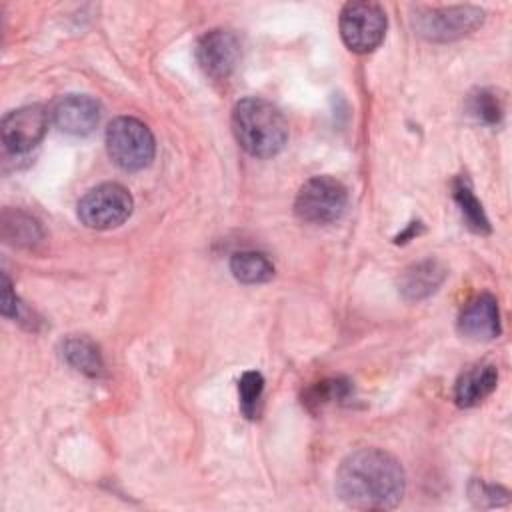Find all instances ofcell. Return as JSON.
Segmentation results:
<instances>
[{
    "label": "cell",
    "instance_id": "13",
    "mask_svg": "<svg viewBox=\"0 0 512 512\" xmlns=\"http://www.w3.org/2000/svg\"><path fill=\"white\" fill-rule=\"evenodd\" d=\"M444 278H446V268L438 260L428 258L404 270V274L400 276V292L408 300H420L436 292L438 286L444 282Z\"/></svg>",
    "mask_w": 512,
    "mask_h": 512
},
{
    "label": "cell",
    "instance_id": "8",
    "mask_svg": "<svg viewBox=\"0 0 512 512\" xmlns=\"http://www.w3.org/2000/svg\"><path fill=\"white\" fill-rule=\"evenodd\" d=\"M48 130V112L42 104H28L8 112L2 118L0 134L4 150L10 154H26L40 144Z\"/></svg>",
    "mask_w": 512,
    "mask_h": 512
},
{
    "label": "cell",
    "instance_id": "1",
    "mask_svg": "<svg viewBox=\"0 0 512 512\" xmlns=\"http://www.w3.org/2000/svg\"><path fill=\"white\" fill-rule=\"evenodd\" d=\"M334 488L338 498L354 510H390L402 500L406 476L392 454L360 448L342 460Z\"/></svg>",
    "mask_w": 512,
    "mask_h": 512
},
{
    "label": "cell",
    "instance_id": "5",
    "mask_svg": "<svg viewBox=\"0 0 512 512\" xmlns=\"http://www.w3.org/2000/svg\"><path fill=\"white\" fill-rule=\"evenodd\" d=\"M132 208L134 200L124 186L116 182H104L80 198L78 218L92 230H110L126 222L132 214Z\"/></svg>",
    "mask_w": 512,
    "mask_h": 512
},
{
    "label": "cell",
    "instance_id": "22",
    "mask_svg": "<svg viewBox=\"0 0 512 512\" xmlns=\"http://www.w3.org/2000/svg\"><path fill=\"white\" fill-rule=\"evenodd\" d=\"M2 314L8 318H18L20 316V304L18 298L12 290L10 278L6 274H2Z\"/></svg>",
    "mask_w": 512,
    "mask_h": 512
},
{
    "label": "cell",
    "instance_id": "16",
    "mask_svg": "<svg viewBox=\"0 0 512 512\" xmlns=\"http://www.w3.org/2000/svg\"><path fill=\"white\" fill-rule=\"evenodd\" d=\"M230 270L234 278L244 284H262L274 276L272 262L264 254L252 250L236 252L230 258Z\"/></svg>",
    "mask_w": 512,
    "mask_h": 512
},
{
    "label": "cell",
    "instance_id": "3",
    "mask_svg": "<svg viewBox=\"0 0 512 512\" xmlns=\"http://www.w3.org/2000/svg\"><path fill=\"white\" fill-rule=\"evenodd\" d=\"M106 150L118 168L136 172L154 160L156 144L144 122L132 116H120L106 128Z\"/></svg>",
    "mask_w": 512,
    "mask_h": 512
},
{
    "label": "cell",
    "instance_id": "6",
    "mask_svg": "<svg viewBox=\"0 0 512 512\" xmlns=\"http://www.w3.org/2000/svg\"><path fill=\"white\" fill-rule=\"evenodd\" d=\"M484 20V12L476 6L418 8L412 22L416 32L432 42L458 40L474 32Z\"/></svg>",
    "mask_w": 512,
    "mask_h": 512
},
{
    "label": "cell",
    "instance_id": "11",
    "mask_svg": "<svg viewBox=\"0 0 512 512\" xmlns=\"http://www.w3.org/2000/svg\"><path fill=\"white\" fill-rule=\"evenodd\" d=\"M458 330L470 340H492L500 334L498 302L492 294L472 298L458 318Z\"/></svg>",
    "mask_w": 512,
    "mask_h": 512
},
{
    "label": "cell",
    "instance_id": "19",
    "mask_svg": "<svg viewBox=\"0 0 512 512\" xmlns=\"http://www.w3.org/2000/svg\"><path fill=\"white\" fill-rule=\"evenodd\" d=\"M350 394V382L342 380V378H332V380H322L318 384H314L308 392L304 402L308 406H322L326 402L332 400H340L346 398Z\"/></svg>",
    "mask_w": 512,
    "mask_h": 512
},
{
    "label": "cell",
    "instance_id": "20",
    "mask_svg": "<svg viewBox=\"0 0 512 512\" xmlns=\"http://www.w3.org/2000/svg\"><path fill=\"white\" fill-rule=\"evenodd\" d=\"M264 390V378L260 372H244L240 382H238V392H240V406L242 412L248 418H254L256 414V404L262 396Z\"/></svg>",
    "mask_w": 512,
    "mask_h": 512
},
{
    "label": "cell",
    "instance_id": "14",
    "mask_svg": "<svg viewBox=\"0 0 512 512\" xmlns=\"http://www.w3.org/2000/svg\"><path fill=\"white\" fill-rule=\"evenodd\" d=\"M62 356L70 366L84 372L86 376H100L104 370V362L98 346L84 336L68 338L62 344Z\"/></svg>",
    "mask_w": 512,
    "mask_h": 512
},
{
    "label": "cell",
    "instance_id": "21",
    "mask_svg": "<svg viewBox=\"0 0 512 512\" xmlns=\"http://www.w3.org/2000/svg\"><path fill=\"white\" fill-rule=\"evenodd\" d=\"M508 490L504 488H498V486H490V484H484V482H478L474 480L472 486H470V496L474 500H478V504H482L484 500H490V506L498 504V496H506Z\"/></svg>",
    "mask_w": 512,
    "mask_h": 512
},
{
    "label": "cell",
    "instance_id": "15",
    "mask_svg": "<svg viewBox=\"0 0 512 512\" xmlns=\"http://www.w3.org/2000/svg\"><path fill=\"white\" fill-rule=\"evenodd\" d=\"M42 236L40 224L22 210L6 208L2 212V238L12 246H30Z\"/></svg>",
    "mask_w": 512,
    "mask_h": 512
},
{
    "label": "cell",
    "instance_id": "10",
    "mask_svg": "<svg viewBox=\"0 0 512 512\" xmlns=\"http://www.w3.org/2000/svg\"><path fill=\"white\" fill-rule=\"evenodd\" d=\"M50 116L58 130L72 136H86L100 122V104L86 94H66L54 102Z\"/></svg>",
    "mask_w": 512,
    "mask_h": 512
},
{
    "label": "cell",
    "instance_id": "17",
    "mask_svg": "<svg viewBox=\"0 0 512 512\" xmlns=\"http://www.w3.org/2000/svg\"><path fill=\"white\" fill-rule=\"evenodd\" d=\"M454 200L460 208V214H462L466 226L472 232H478V234L490 232V222L482 210V204L478 202V198L474 196V192L470 190V186L464 178H458L454 182Z\"/></svg>",
    "mask_w": 512,
    "mask_h": 512
},
{
    "label": "cell",
    "instance_id": "2",
    "mask_svg": "<svg viewBox=\"0 0 512 512\" xmlns=\"http://www.w3.org/2000/svg\"><path fill=\"white\" fill-rule=\"evenodd\" d=\"M232 132L250 156L272 158L288 140V122L272 102L250 96L236 102L232 110Z\"/></svg>",
    "mask_w": 512,
    "mask_h": 512
},
{
    "label": "cell",
    "instance_id": "7",
    "mask_svg": "<svg viewBox=\"0 0 512 512\" xmlns=\"http://www.w3.org/2000/svg\"><path fill=\"white\" fill-rule=\"evenodd\" d=\"M338 24L344 44L356 54L372 52L386 34V14L374 2H348Z\"/></svg>",
    "mask_w": 512,
    "mask_h": 512
},
{
    "label": "cell",
    "instance_id": "4",
    "mask_svg": "<svg viewBox=\"0 0 512 512\" xmlns=\"http://www.w3.org/2000/svg\"><path fill=\"white\" fill-rule=\"evenodd\" d=\"M348 204V192L342 182L330 176H314L302 184L294 200V212L310 224L336 222Z\"/></svg>",
    "mask_w": 512,
    "mask_h": 512
},
{
    "label": "cell",
    "instance_id": "9",
    "mask_svg": "<svg viewBox=\"0 0 512 512\" xmlns=\"http://www.w3.org/2000/svg\"><path fill=\"white\" fill-rule=\"evenodd\" d=\"M196 58L206 76L224 80L234 72L240 60V40L230 30H210L198 40Z\"/></svg>",
    "mask_w": 512,
    "mask_h": 512
},
{
    "label": "cell",
    "instance_id": "18",
    "mask_svg": "<svg viewBox=\"0 0 512 512\" xmlns=\"http://www.w3.org/2000/svg\"><path fill=\"white\" fill-rule=\"evenodd\" d=\"M470 112L484 124H498L504 114L502 98L492 90H478L470 96Z\"/></svg>",
    "mask_w": 512,
    "mask_h": 512
},
{
    "label": "cell",
    "instance_id": "12",
    "mask_svg": "<svg viewBox=\"0 0 512 512\" xmlns=\"http://www.w3.org/2000/svg\"><path fill=\"white\" fill-rule=\"evenodd\" d=\"M498 382L496 366L492 364H476L460 374L454 386V400L462 408H470L480 404Z\"/></svg>",
    "mask_w": 512,
    "mask_h": 512
}]
</instances>
